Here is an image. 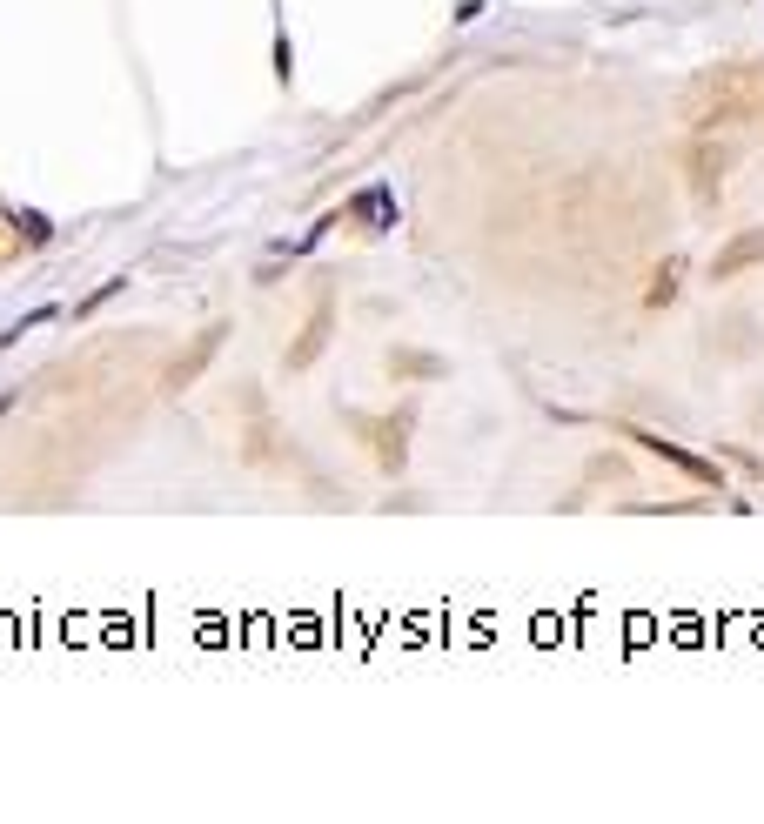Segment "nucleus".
<instances>
[{"label":"nucleus","mask_w":764,"mask_h":824,"mask_svg":"<svg viewBox=\"0 0 764 824\" xmlns=\"http://www.w3.org/2000/svg\"><path fill=\"white\" fill-rule=\"evenodd\" d=\"M0 416H7V402H0Z\"/></svg>","instance_id":"obj_1"}]
</instances>
